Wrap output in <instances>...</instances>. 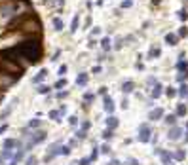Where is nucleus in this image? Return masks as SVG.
Instances as JSON below:
<instances>
[{"mask_svg":"<svg viewBox=\"0 0 188 165\" xmlns=\"http://www.w3.org/2000/svg\"><path fill=\"white\" fill-rule=\"evenodd\" d=\"M17 51V55L21 59H27V63L31 65H36L42 57V46L38 40H27V42H21L19 46L14 48Z\"/></svg>","mask_w":188,"mask_h":165,"instance_id":"nucleus-1","label":"nucleus"},{"mask_svg":"<svg viewBox=\"0 0 188 165\" xmlns=\"http://www.w3.org/2000/svg\"><path fill=\"white\" fill-rule=\"evenodd\" d=\"M19 29H21L23 32H32V34H38V32H40V29H42V23H40V19L32 14V15H27V17L23 19V23L19 25Z\"/></svg>","mask_w":188,"mask_h":165,"instance_id":"nucleus-2","label":"nucleus"},{"mask_svg":"<svg viewBox=\"0 0 188 165\" xmlns=\"http://www.w3.org/2000/svg\"><path fill=\"white\" fill-rule=\"evenodd\" d=\"M46 137H48V133L44 131V129H38V131H32V133L29 135L27 146H25L23 150H25V152H27V150H31L32 146H36V144H40V142H44V141H46Z\"/></svg>","mask_w":188,"mask_h":165,"instance_id":"nucleus-3","label":"nucleus"},{"mask_svg":"<svg viewBox=\"0 0 188 165\" xmlns=\"http://www.w3.org/2000/svg\"><path fill=\"white\" fill-rule=\"evenodd\" d=\"M17 10H19V4H17V2H10V4L2 6V8H0V19H10V17H14V15L17 14Z\"/></svg>","mask_w":188,"mask_h":165,"instance_id":"nucleus-4","label":"nucleus"},{"mask_svg":"<svg viewBox=\"0 0 188 165\" xmlns=\"http://www.w3.org/2000/svg\"><path fill=\"white\" fill-rule=\"evenodd\" d=\"M15 82V76H10L8 72H4V70H0V87L4 89V87L12 86V84Z\"/></svg>","mask_w":188,"mask_h":165,"instance_id":"nucleus-5","label":"nucleus"},{"mask_svg":"<svg viewBox=\"0 0 188 165\" xmlns=\"http://www.w3.org/2000/svg\"><path fill=\"white\" fill-rule=\"evenodd\" d=\"M139 141H141V142H148V141H150V129H148L146 124L139 127Z\"/></svg>","mask_w":188,"mask_h":165,"instance_id":"nucleus-6","label":"nucleus"},{"mask_svg":"<svg viewBox=\"0 0 188 165\" xmlns=\"http://www.w3.org/2000/svg\"><path fill=\"white\" fill-rule=\"evenodd\" d=\"M19 146H21V141H17V139H6L4 141V148L6 150H10V148H15V150H17Z\"/></svg>","mask_w":188,"mask_h":165,"instance_id":"nucleus-7","label":"nucleus"},{"mask_svg":"<svg viewBox=\"0 0 188 165\" xmlns=\"http://www.w3.org/2000/svg\"><path fill=\"white\" fill-rule=\"evenodd\" d=\"M105 110H106V114H112V112H114V99H112V97H106L105 95Z\"/></svg>","mask_w":188,"mask_h":165,"instance_id":"nucleus-8","label":"nucleus"},{"mask_svg":"<svg viewBox=\"0 0 188 165\" xmlns=\"http://www.w3.org/2000/svg\"><path fill=\"white\" fill-rule=\"evenodd\" d=\"M116 127H118V118L110 114L108 118H106V129H110V131H114Z\"/></svg>","mask_w":188,"mask_h":165,"instance_id":"nucleus-9","label":"nucleus"},{"mask_svg":"<svg viewBox=\"0 0 188 165\" xmlns=\"http://www.w3.org/2000/svg\"><path fill=\"white\" fill-rule=\"evenodd\" d=\"M181 135H183V129H181V127H173V129L169 131V135H167V137H169L171 141H179Z\"/></svg>","mask_w":188,"mask_h":165,"instance_id":"nucleus-10","label":"nucleus"},{"mask_svg":"<svg viewBox=\"0 0 188 165\" xmlns=\"http://www.w3.org/2000/svg\"><path fill=\"white\" fill-rule=\"evenodd\" d=\"M87 80H89V76H87L86 72H82V74H78V78H76V86H80V87H84V86H87Z\"/></svg>","mask_w":188,"mask_h":165,"instance_id":"nucleus-11","label":"nucleus"},{"mask_svg":"<svg viewBox=\"0 0 188 165\" xmlns=\"http://www.w3.org/2000/svg\"><path fill=\"white\" fill-rule=\"evenodd\" d=\"M46 76H48V70H46V69H42L40 72H38L36 76H34V78H32V84H40L42 80L46 78Z\"/></svg>","mask_w":188,"mask_h":165,"instance_id":"nucleus-12","label":"nucleus"},{"mask_svg":"<svg viewBox=\"0 0 188 165\" xmlns=\"http://www.w3.org/2000/svg\"><path fill=\"white\" fill-rule=\"evenodd\" d=\"M161 116H163V110L161 108H154L150 114H148V120H160Z\"/></svg>","mask_w":188,"mask_h":165,"instance_id":"nucleus-13","label":"nucleus"},{"mask_svg":"<svg viewBox=\"0 0 188 165\" xmlns=\"http://www.w3.org/2000/svg\"><path fill=\"white\" fill-rule=\"evenodd\" d=\"M50 118L53 120V122H57V124L63 122V114H61L59 110H51V112H50Z\"/></svg>","mask_w":188,"mask_h":165,"instance_id":"nucleus-14","label":"nucleus"},{"mask_svg":"<svg viewBox=\"0 0 188 165\" xmlns=\"http://www.w3.org/2000/svg\"><path fill=\"white\" fill-rule=\"evenodd\" d=\"M133 87H135L133 82H124V84H122V93H125V95H127V93L133 91Z\"/></svg>","mask_w":188,"mask_h":165,"instance_id":"nucleus-15","label":"nucleus"},{"mask_svg":"<svg viewBox=\"0 0 188 165\" xmlns=\"http://www.w3.org/2000/svg\"><path fill=\"white\" fill-rule=\"evenodd\" d=\"M177 40H179V36H177V34H173V32L165 34V42H167L169 46H175V44H177Z\"/></svg>","mask_w":188,"mask_h":165,"instance_id":"nucleus-16","label":"nucleus"},{"mask_svg":"<svg viewBox=\"0 0 188 165\" xmlns=\"http://www.w3.org/2000/svg\"><path fill=\"white\" fill-rule=\"evenodd\" d=\"M57 156H70V146L59 144V148H57Z\"/></svg>","mask_w":188,"mask_h":165,"instance_id":"nucleus-17","label":"nucleus"},{"mask_svg":"<svg viewBox=\"0 0 188 165\" xmlns=\"http://www.w3.org/2000/svg\"><path fill=\"white\" fill-rule=\"evenodd\" d=\"M78 25H80V17H78V15H74V17H72V23H70V32H76V31H78Z\"/></svg>","mask_w":188,"mask_h":165,"instance_id":"nucleus-18","label":"nucleus"},{"mask_svg":"<svg viewBox=\"0 0 188 165\" xmlns=\"http://www.w3.org/2000/svg\"><path fill=\"white\" fill-rule=\"evenodd\" d=\"M53 27H55V31H63V27H65L63 19H61V17H55L53 19Z\"/></svg>","mask_w":188,"mask_h":165,"instance_id":"nucleus-19","label":"nucleus"},{"mask_svg":"<svg viewBox=\"0 0 188 165\" xmlns=\"http://www.w3.org/2000/svg\"><path fill=\"white\" fill-rule=\"evenodd\" d=\"M40 125H42V120L34 118V120H31V122H29L27 127H29V129H36V127H40Z\"/></svg>","mask_w":188,"mask_h":165,"instance_id":"nucleus-20","label":"nucleus"},{"mask_svg":"<svg viewBox=\"0 0 188 165\" xmlns=\"http://www.w3.org/2000/svg\"><path fill=\"white\" fill-rule=\"evenodd\" d=\"M38 93H40V95H48V93L51 91V87L50 86H38V89H36Z\"/></svg>","mask_w":188,"mask_h":165,"instance_id":"nucleus-21","label":"nucleus"},{"mask_svg":"<svg viewBox=\"0 0 188 165\" xmlns=\"http://www.w3.org/2000/svg\"><path fill=\"white\" fill-rule=\"evenodd\" d=\"M160 95H161V86H160V84H156V86H154V89H152V97H154V99H158Z\"/></svg>","mask_w":188,"mask_h":165,"instance_id":"nucleus-22","label":"nucleus"},{"mask_svg":"<svg viewBox=\"0 0 188 165\" xmlns=\"http://www.w3.org/2000/svg\"><path fill=\"white\" fill-rule=\"evenodd\" d=\"M99 154H101V152H99V146H93V148H91V156H89V160L95 161L97 158H99Z\"/></svg>","mask_w":188,"mask_h":165,"instance_id":"nucleus-23","label":"nucleus"},{"mask_svg":"<svg viewBox=\"0 0 188 165\" xmlns=\"http://www.w3.org/2000/svg\"><path fill=\"white\" fill-rule=\"evenodd\" d=\"M25 165H38V158L36 156H29L25 160Z\"/></svg>","mask_w":188,"mask_h":165,"instance_id":"nucleus-24","label":"nucleus"},{"mask_svg":"<svg viewBox=\"0 0 188 165\" xmlns=\"http://www.w3.org/2000/svg\"><path fill=\"white\" fill-rule=\"evenodd\" d=\"M101 48H103L105 51L110 50V38H103V40H101Z\"/></svg>","mask_w":188,"mask_h":165,"instance_id":"nucleus-25","label":"nucleus"},{"mask_svg":"<svg viewBox=\"0 0 188 165\" xmlns=\"http://www.w3.org/2000/svg\"><path fill=\"white\" fill-rule=\"evenodd\" d=\"M160 48H152L150 50V53H148V57H150V59H154V57H160Z\"/></svg>","mask_w":188,"mask_h":165,"instance_id":"nucleus-26","label":"nucleus"},{"mask_svg":"<svg viewBox=\"0 0 188 165\" xmlns=\"http://www.w3.org/2000/svg\"><path fill=\"white\" fill-rule=\"evenodd\" d=\"M65 86H67V80H65V78H59V80H57V82H55V89H61V87H65Z\"/></svg>","mask_w":188,"mask_h":165,"instance_id":"nucleus-27","label":"nucleus"},{"mask_svg":"<svg viewBox=\"0 0 188 165\" xmlns=\"http://www.w3.org/2000/svg\"><path fill=\"white\" fill-rule=\"evenodd\" d=\"M112 137H114V133H112L110 129H105V131H103V139H105V141H110Z\"/></svg>","mask_w":188,"mask_h":165,"instance_id":"nucleus-28","label":"nucleus"},{"mask_svg":"<svg viewBox=\"0 0 188 165\" xmlns=\"http://www.w3.org/2000/svg\"><path fill=\"white\" fill-rule=\"evenodd\" d=\"M184 114H186V106L179 105V106H177V114H175V116H184Z\"/></svg>","mask_w":188,"mask_h":165,"instance_id":"nucleus-29","label":"nucleus"},{"mask_svg":"<svg viewBox=\"0 0 188 165\" xmlns=\"http://www.w3.org/2000/svg\"><path fill=\"white\" fill-rule=\"evenodd\" d=\"M179 95H181V97H186V95H188V86H186V84H183V86H181Z\"/></svg>","mask_w":188,"mask_h":165,"instance_id":"nucleus-30","label":"nucleus"},{"mask_svg":"<svg viewBox=\"0 0 188 165\" xmlns=\"http://www.w3.org/2000/svg\"><path fill=\"white\" fill-rule=\"evenodd\" d=\"M175 120H177V116H175V114H169V116H165V124L173 125V124H175Z\"/></svg>","mask_w":188,"mask_h":165,"instance_id":"nucleus-31","label":"nucleus"},{"mask_svg":"<svg viewBox=\"0 0 188 165\" xmlns=\"http://www.w3.org/2000/svg\"><path fill=\"white\" fill-rule=\"evenodd\" d=\"M86 137H87V133H86V131H82V129H80L78 133H76V141H84Z\"/></svg>","mask_w":188,"mask_h":165,"instance_id":"nucleus-32","label":"nucleus"},{"mask_svg":"<svg viewBox=\"0 0 188 165\" xmlns=\"http://www.w3.org/2000/svg\"><path fill=\"white\" fill-rule=\"evenodd\" d=\"M184 156H186V154H184L183 150H179V152H175V154H173L175 160H184Z\"/></svg>","mask_w":188,"mask_h":165,"instance_id":"nucleus-33","label":"nucleus"},{"mask_svg":"<svg viewBox=\"0 0 188 165\" xmlns=\"http://www.w3.org/2000/svg\"><path fill=\"white\" fill-rule=\"evenodd\" d=\"M186 67H188L186 61H179V63H177V69H179L181 72H183V70H186Z\"/></svg>","mask_w":188,"mask_h":165,"instance_id":"nucleus-34","label":"nucleus"},{"mask_svg":"<svg viewBox=\"0 0 188 165\" xmlns=\"http://www.w3.org/2000/svg\"><path fill=\"white\" fill-rule=\"evenodd\" d=\"M179 17H181V21H186V19H188V12H186V10H181Z\"/></svg>","mask_w":188,"mask_h":165,"instance_id":"nucleus-35","label":"nucleus"},{"mask_svg":"<svg viewBox=\"0 0 188 165\" xmlns=\"http://www.w3.org/2000/svg\"><path fill=\"white\" fill-rule=\"evenodd\" d=\"M186 78H188V72H186V70H183V72H181L179 76H177V80H179V82H184Z\"/></svg>","mask_w":188,"mask_h":165,"instance_id":"nucleus-36","label":"nucleus"},{"mask_svg":"<svg viewBox=\"0 0 188 165\" xmlns=\"http://www.w3.org/2000/svg\"><path fill=\"white\" fill-rule=\"evenodd\" d=\"M99 152H101V154H108L110 146H108V144H103V146H99Z\"/></svg>","mask_w":188,"mask_h":165,"instance_id":"nucleus-37","label":"nucleus"},{"mask_svg":"<svg viewBox=\"0 0 188 165\" xmlns=\"http://www.w3.org/2000/svg\"><path fill=\"white\" fill-rule=\"evenodd\" d=\"M91 99H95V93H91V91H87L86 95H84V101H86V103H87V101H91Z\"/></svg>","mask_w":188,"mask_h":165,"instance_id":"nucleus-38","label":"nucleus"},{"mask_svg":"<svg viewBox=\"0 0 188 165\" xmlns=\"http://www.w3.org/2000/svg\"><path fill=\"white\" fill-rule=\"evenodd\" d=\"M165 95H167V97H175V95H177V91H175L173 87H167V89H165Z\"/></svg>","mask_w":188,"mask_h":165,"instance_id":"nucleus-39","label":"nucleus"},{"mask_svg":"<svg viewBox=\"0 0 188 165\" xmlns=\"http://www.w3.org/2000/svg\"><path fill=\"white\" fill-rule=\"evenodd\" d=\"M89 163H91V160H89V158H82V160H80L76 165H89Z\"/></svg>","mask_w":188,"mask_h":165,"instance_id":"nucleus-40","label":"nucleus"},{"mask_svg":"<svg viewBox=\"0 0 188 165\" xmlns=\"http://www.w3.org/2000/svg\"><path fill=\"white\" fill-rule=\"evenodd\" d=\"M78 122H80V120L76 118V116H70V118H69V124L70 125H78Z\"/></svg>","mask_w":188,"mask_h":165,"instance_id":"nucleus-41","label":"nucleus"},{"mask_svg":"<svg viewBox=\"0 0 188 165\" xmlns=\"http://www.w3.org/2000/svg\"><path fill=\"white\" fill-rule=\"evenodd\" d=\"M179 36H188V29L186 27H181L179 29Z\"/></svg>","mask_w":188,"mask_h":165,"instance_id":"nucleus-42","label":"nucleus"},{"mask_svg":"<svg viewBox=\"0 0 188 165\" xmlns=\"http://www.w3.org/2000/svg\"><path fill=\"white\" fill-rule=\"evenodd\" d=\"M89 127H91V124H89V122H82V131H87Z\"/></svg>","mask_w":188,"mask_h":165,"instance_id":"nucleus-43","label":"nucleus"},{"mask_svg":"<svg viewBox=\"0 0 188 165\" xmlns=\"http://www.w3.org/2000/svg\"><path fill=\"white\" fill-rule=\"evenodd\" d=\"M122 44H124V38H118V40H116V50H120V48H122Z\"/></svg>","mask_w":188,"mask_h":165,"instance_id":"nucleus-44","label":"nucleus"},{"mask_svg":"<svg viewBox=\"0 0 188 165\" xmlns=\"http://www.w3.org/2000/svg\"><path fill=\"white\" fill-rule=\"evenodd\" d=\"M65 72H67V65H61L59 67V76H63Z\"/></svg>","mask_w":188,"mask_h":165,"instance_id":"nucleus-45","label":"nucleus"},{"mask_svg":"<svg viewBox=\"0 0 188 165\" xmlns=\"http://www.w3.org/2000/svg\"><path fill=\"white\" fill-rule=\"evenodd\" d=\"M127 165H141L137 160H127Z\"/></svg>","mask_w":188,"mask_h":165,"instance_id":"nucleus-46","label":"nucleus"},{"mask_svg":"<svg viewBox=\"0 0 188 165\" xmlns=\"http://www.w3.org/2000/svg\"><path fill=\"white\" fill-rule=\"evenodd\" d=\"M69 95V91H61V93H57V97H59V99H63V97H67Z\"/></svg>","mask_w":188,"mask_h":165,"instance_id":"nucleus-47","label":"nucleus"},{"mask_svg":"<svg viewBox=\"0 0 188 165\" xmlns=\"http://www.w3.org/2000/svg\"><path fill=\"white\" fill-rule=\"evenodd\" d=\"M6 131H8V125L4 124V125H2V127H0V135H2V133H6Z\"/></svg>","mask_w":188,"mask_h":165,"instance_id":"nucleus-48","label":"nucleus"},{"mask_svg":"<svg viewBox=\"0 0 188 165\" xmlns=\"http://www.w3.org/2000/svg\"><path fill=\"white\" fill-rule=\"evenodd\" d=\"M129 6H131V0H125L124 4H122V8H129Z\"/></svg>","mask_w":188,"mask_h":165,"instance_id":"nucleus-49","label":"nucleus"},{"mask_svg":"<svg viewBox=\"0 0 188 165\" xmlns=\"http://www.w3.org/2000/svg\"><path fill=\"white\" fill-rule=\"evenodd\" d=\"M93 46H97V42L91 38V40H89V44H87V48H93Z\"/></svg>","mask_w":188,"mask_h":165,"instance_id":"nucleus-50","label":"nucleus"},{"mask_svg":"<svg viewBox=\"0 0 188 165\" xmlns=\"http://www.w3.org/2000/svg\"><path fill=\"white\" fill-rule=\"evenodd\" d=\"M99 32H101V29H99V27H95V29L91 31V36H93V34H99Z\"/></svg>","mask_w":188,"mask_h":165,"instance_id":"nucleus-51","label":"nucleus"},{"mask_svg":"<svg viewBox=\"0 0 188 165\" xmlns=\"http://www.w3.org/2000/svg\"><path fill=\"white\" fill-rule=\"evenodd\" d=\"M127 106H129V105H127V101H125V99H124V101H122V108L125 110V108H127Z\"/></svg>","mask_w":188,"mask_h":165,"instance_id":"nucleus-52","label":"nucleus"},{"mask_svg":"<svg viewBox=\"0 0 188 165\" xmlns=\"http://www.w3.org/2000/svg\"><path fill=\"white\" fill-rule=\"evenodd\" d=\"M106 165H120V161H118V160H112L110 163H106Z\"/></svg>","mask_w":188,"mask_h":165,"instance_id":"nucleus-53","label":"nucleus"},{"mask_svg":"<svg viewBox=\"0 0 188 165\" xmlns=\"http://www.w3.org/2000/svg\"><path fill=\"white\" fill-rule=\"evenodd\" d=\"M161 0H152V4H160Z\"/></svg>","mask_w":188,"mask_h":165,"instance_id":"nucleus-54","label":"nucleus"},{"mask_svg":"<svg viewBox=\"0 0 188 165\" xmlns=\"http://www.w3.org/2000/svg\"><path fill=\"white\" fill-rule=\"evenodd\" d=\"M57 4H65V0H57Z\"/></svg>","mask_w":188,"mask_h":165,"instance_id":"nucleus-55","label":"nucleus"},{"mask_svg":"<svg viewBox=\"0 0 188 165\" xmlns=\"http://www.w3.org/2000/svg\"><path fill=\"white\" fill-rule=\"evenodd\" d=\"M10 165H17V163H15V161H12V163H10Z\"/></svg>","mask_w":188,"mask_h":165,"instance_id":"nucleus-56","label":"nucleus"},{"mask_svg":"<svg viewBox=\"0 0 188 165\" xmlns=\"http://www.w3.org/2000/svg\"><path fill=\"white\" fill-rule=\"evenodd\" d=\"M186 127H188V124H186Z\"/></svg>","mask_w":188,"mask_h":165,"instance_id":"nucleus-57","label":"nucleus"}]
</instances>
